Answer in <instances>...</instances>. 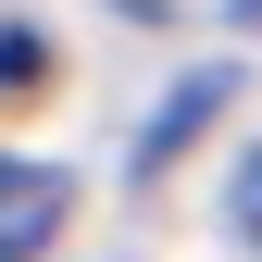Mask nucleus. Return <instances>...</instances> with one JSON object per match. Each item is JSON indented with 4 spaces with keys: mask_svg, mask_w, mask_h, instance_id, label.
Here are the masks:
<instances>
[{
    "mask_svg": "<svg viewBox=\"0 0 262 262\" xmlns=\"http://www.w3.org/2000/svg\"><path fill=\"white\" fill-rule=\"evenodd\" d=\"M62 200H75V187H62L50 162H13V150H0V250H38L62 225Z\"/></svg>",
    "mask_w": 262,
    "mask_h": 262,
    "instance_id": "1",
    "label": "nucleus"
},
{
    "mask_svg": "<svg viewBox=\"0 0 262 262\" xmlns=\"http://www.w3.org/2000/svg\"><path fill=\"white\" fill-rule=\"evenodd\" d=\"M225 25H237V38H262V0H225Z\"/></svg>",
    "mask_w": 262,
    "mask_h": 262,
    "instance_id": "4",
    "label": "nucleus"
},
{
    "mask_svg": "<svg viewBox=\"0 0 262 262\" xmlns=\"http://www.w3.org/2000/svg\"><path fill=\"white\" fill-rule=\"evenodd\" d=\"M0 262H25V250H0Z\"/></svg>",
    "mask_w": 262,
    "mask_h": 262,
    "instance_id": "5",
    "label": "nucleus"
},
{
    "mask_svg": "<svg viewBox=\"0 0 262 262\" xmlns=\"http://www.w3.org/2000/svg\"><path fill=\"white\" fill-rule=\"evenodd\" d=\"M0 75H13V88L38 75V38H25V25H0Z\"/></svg>",
    "mask_w": 262,
    "mask_h": 262,
    "instance_id": "3",
    "label": "nucleus"
},
{
    "mask_svg": "<svg viewBox=\"0 0 262 262\" xmlns=\"http://www.w3.org/2000/svg\"><path fill=\"white\" fill-rule=\"evenodd\" d=\"M225 212H237V237H250V250H262V150H250V162H237V175H225Z\"/></svg>",
    "mask_w": 262,
    "mask_h": 262,
    "instance_id": "2",
    "label": "nucleus"
}]
</instances>
